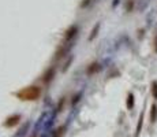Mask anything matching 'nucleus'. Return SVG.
<instances>
[{"label": "nucleus", "mask_w": 157, "mask_h": 137, "mask_svg": "<svg viewBox=\"0 0 157 137\" xmlns=\"http://www.w3.org/2000/svg\"><path fill=\"white\" fill-rule=\"evenodd\" d=\"M15 96L21 100H25V102H33V100H37L41 96V88L40 87H26L22 91H18L15 93Z\"/></svg>", "instance_id": "nucleus-1"}, {"label": "nucleus", "mask_w": 157, "mask_h": 137, "mask_svg": "<svg viewBox=\"0 0 157 137\" xmlns=\"http://www.w3.org/2000/svg\"><path fill=\"white\" fill-rule=\"evenodd\" d=\"M19 122H21V115L15 114V115L8 117L7 119L4 121V126L6 127H14V126H17V125H19Z\"/></svg>", "instance_id": "nucleus-2"}, {"label": "nucleus", "mask_w": 157, "mask_h": 137, "mask_svg": "<svg viewBox=\"0 0 157 137\" xmlns=\"http://www.w3.org/2000/svg\"><path fill=\"white\" fill-rule=\"evenodd\" d=\"M157 121V106L153 104L152 106V110H150V122L155 123Z\"/></svg>", "instance_id": "nucleus-3"}, {"label": "nucleus", "mask_w": 157, "mask_h": 137, "mask_svg": "<svg viewBox=\"0 0 157 137\" xmlns=\"http://www.w3.org/2000/svg\"><path fill=\"white\" fill-rule=\"evenodd\" d=\"M132 107H134V96H132V93H130L127 97V108L131 110Z\"/></svg>", "instance_id": "nucleus-4"}, {"label": "nucleus", "mask_w": 157, "mask_h": 137, "mask_svg": "<svg viewBox=\"0 0 157 137\" xmlns=\"http://www.w3.org/2000/svg\"><path fill=\"white\" fill-rule=\"evenodd\" d=\"M142 119H144V114L141 115V118H140V122H138V126H137V132H135V137H138V135H140V132H141V125H142Z\"/></svg>", "instance_id": "nucleus-5"}, {"label": "nucleus", "mask_w": 157, "mask_h": 137, "mask_svg": "<svg viewBox=\"0 0 157 137\" xmlns=\"http://www.w3.org/2000/svg\"><path fill=\"white\" fill-rule=\"evenodd\" d=\"M152 93H153V96L157 99V82H153L152 84Z\"/></svg>", "instance_id": "nucleus-6"}, {"label": "nucleus", "mask_w": 157, "mask_h": 137, "mask_svg": "<svg viewBox=\"0 0 157 137\" xmlns=\"http://www.w3.org/2000/svg\"><path fill=\"white\" fill-rule=\"evenodd\" d=\"M155 44H156V52H157V36H156V41H155Z\"/></svg>", "instance_id": "nucleus-7"}, {"label": "nucleus", "mask_w": 157, "mask_h": 137, "mask_svg": "<svg viewBox=\"0 0 157 137\" xmlns=\"http://www.w3.org/2000/svg\"><path fill=\"white\" fill-rule=\"evenodd\" d=\"M32 137H36V136H32Z\"/></svg>", "instance_id": "nucleus-8"}]
</instances>
